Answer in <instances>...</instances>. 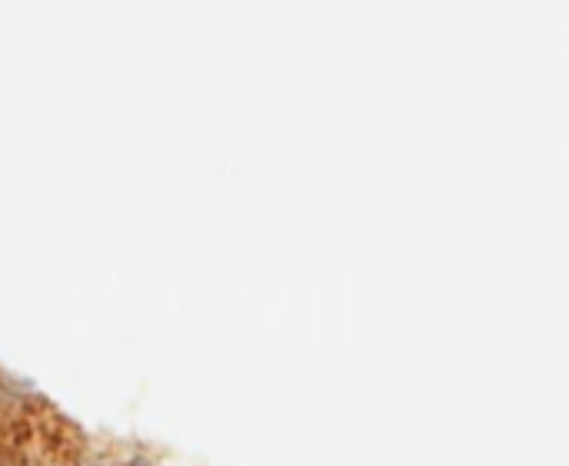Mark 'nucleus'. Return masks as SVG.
Wrapping results in <instances>:
<instances>
[]
</instances>
